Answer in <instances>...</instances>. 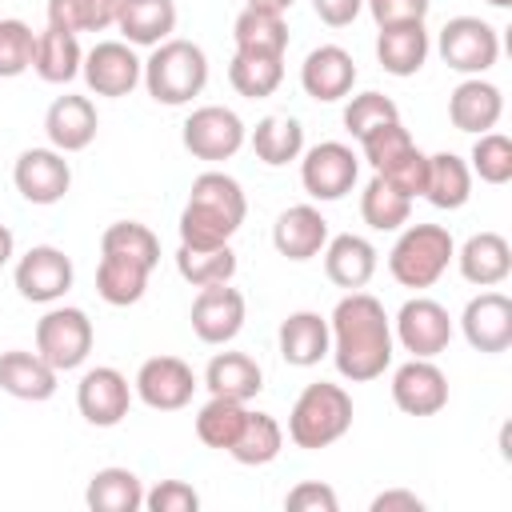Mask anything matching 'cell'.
<instances>
[{"instance_id":"cell-1","label":"cell","mask_w":512,"mask_h":512,"mask_svg":"<svg viewBox=\"0 0 512 512\" xmlns=\"http://www.w3.org/2000/svg\"><path fill=\"white\" fill-rule=\"evenodd\" d=\"M328 332H332L328 352L344 380L364 384L384 376V368L392 364V320L376 296L360 288L340 296L328 316Z\"/></svg>"},{"instance_id":"cell-2","label":"cell","mask_w":512,"mask_h":512,"mask_svg":"<svg viewBox=\"0 0 512 512\" xmlns=\"http://www.w3.org/2000/svg\"><path fill=\"white\" fill-rule=\"evenodd\" d=\"M248 200L236 176L228 172H200L188 188V204L180 212V244L192 248H216L228 244L236 236V228L244 224Z\"/></svg>"},{"instance_id":"cell-3","label":"cell","mask_w":512,"mask_h":512,"mask_svg":"<svg viewBox=\"0 0 512 512\" xmlns=\"http://www.w3.org/2000/svg\"><path fill=\"white\" fill-rule=\"evenodd\" d=\"M144 88L156 104H168V108H180L188 104L192 96L204 92L208 84V56L200 44L192 40H164L152 48V56L144 60Z\"/></svg>"},{"instance_id":"cell-4","label":"cell","mask_w":512,"mask_h":512,"mask_svg":"<svg viewBox=\"0 0 512 512\" xmlns=\"http://www.w3.org/2000/svg\"><path fill=\"white\" fill-rule=\"evenodd\" d=\"M348 428H352V396L328 380L308 384L288 412V440L308 452L336 444Z\"/></svg>"},{"instance_id":"cell-5","label":"cell","mask_w":512,"mask_h":512,"mask_svg":"<svg viewBox=\"0 0 512 512\" xmlns=\"http://www.w3.org/2000/svg\"><path fill=\"white\" fill-rule=\"evenodd\" d=\"M456 256L452 232L444 224H408L388 252V272L400 288H432Z\"/></svg>"},{"instance_id":"cell-6","label":"cell","mask_w":512,"mask_h":512,"mask_svg":"<svg viewBox=\"0 0 512 512\" xmlns=\"http://www.w3.org/2000/svg\"><path fill=\"white\" fill-rule=\"evenodd\" d=\"M92 320L84 308H48L40 320H36V352L56 368V372H72L88 360L92 352Z\"/></svg>"},{"instance_id":"cell-7","label":"cell","mask_w":512,"mask_h":512,"mask_svg":"<svg viewBox=\"0 0 512 512\" xmlns=\"http://www.w3.org/2000/svg\"><path fill=\"white\" fill-rule=\"evenodd\" d=\"M436 48H440V60L464 76H480L500 60V36L480 16H452L440 28Z\"/></svg>"},{"instance_id":"cell-8","label":"cell","mask_w":512,"mask_h":512,"mask_svg":"<svg viewBox=\"0 0 512 512\" xmlns=\"http://www.w3.org/2000/svg\"><path fill=\"white\" fill-rule=\"evenodd\" d=\"M180 140H184V148H188L196 160H232V156L244 148L248 128H244V120H240L232 108H224V104H204V108H196V112L184 120Z\"/></svg>"},{"instance_id":"cell-9","label":"cell","mask_w":512,"mask_h":512,"mask_svg":"<svg viewBox=\"0 0 512 512\" xmlns=\"http://www.w3.org/2000/svg\"><path fill=\"white\" fill-rule=\"evenodd\" d=\"M356 176H360V156L340 140H324L308 148L300 160V184L312 200H344Z\"/></svg>"},{"instance_id":"cell-10","label":"cell","mask_w":512,"mask_h":512,"mask_svg":"<svg viewBox=\"0 0 512 512\" xmlns=\"http://www.w3.org/2000/svg\"><path fill=\"white\" fill-rule=\"evenodd\" d=\"M76 408L92 428H116L132 408V384L120 368L96 364L76 384Z\"/></svg>"},{"instance_id":"cell-11","label":"cell","mask_w":512,"mask_h":512,"mask_svg":"<svg viewBox=\"0 0 512 512\" xmlns=\"http://www.w3.org/2000/svg\"><path fill=\"white\" fill-rule=\"evenodd\" d=\"M80 76L96 96H128L144 76V60L124 40H100L92 52H84Z\"/></svg>"},{"instance_id":"cell-12","label":"cell","mask_w":512,"mask_h":512,"mask_svg":"<svg viewBox=\"0 0 512 512\" xmlns=\"http://www.w3.org/2000/svg\"><path fill=\"white\" fill-rule=\"evenodd\" d=\"M72 260L60 252V248H52V244H36V248H28L20 260H16V272H12V280H16V292L24 296V300H32V304H56L68 288H72Z\"/></svg>"},{"instance_id":"cell-13","label":"cell","mask_w":512,"mask_h":512,"mask_svg":"<svg viewBox=\"0 0 512 512\" xmlns=\"http://www.w3.org/2000/svg\"><path fill=\"white\" fill-rule=\"evenodd\" d=\"M396 340L412 356H424V360L440 356L448 348V340H452V316H448V308L436 304V300H428V296L404 300L400 312H396Z\"/></svg>"},{"instance_id":"cell-14","label":"cell","mask_w":512,"mask_h":512,"mask_svg":"<svg viewBox=\"0 0 512 512\" xmlns=\"http://www.w3.org/2000/svg\"><path fill=\"white\" fill-rule=\"evenodd\" d=\"M132 388L152 412H180L196 392V376L180 356H152L140 364Z\"/></svg>"},{"instance_id":"cell-15","label":"cell","mask_w":512,"mask_h":512,"mask_svg":"<svg viewBox=\"0 0 512 512\" xmlns=\"http://www.w3.org/2000/svg\"><path fill=\"white\" fill-rule=\"evenodd\" d=\"M12 180L28 204H56L72 188V168L56 148H28L16 156Z\"/></svg>"},{"instance_id":"cell-16","label":"cell","mask_w":512,"mask_h":512,"mask_svg":"<svg viewBox=\"0 0 512 512\" xmlns=\"http://www.w3.org/2000/svg\"><path fill=\"white\" fill-rule=\"evenodd\" d=\"M460 332L476 352H508L512 348V300L504 292H480L460 312Z\"/></svg>"},{"instance_id":"cell-17","label":"cell","mask_w":512,"mask_h":512,"mask_svg":"<svg viewBox=\"0 0 512 512\" xmlns=\"http://www.w3.org/2000/svg\"><path fill=\"white\" fill-rule=\"evenodd\" d=\"M392 404L404 416H436L448 404V376L432 360L412 356L392 372Z\"/></svg>"},{"instance_id":"cell-18","label":"cell","mask_w":512,"mask_h":512,"mask_svg":"<svg viewBox=\"0 0 512 512\" xmlns=\"http://www.w3.org/2000/svg\"><path fill=\"white\" fill-rule=\"evenodd\" d=\"M192 332L204 340V344H228L240 336L244 328V296L240 288H228V284H208L200 288V296L192 300Z\"/></svg>"},{"instance_id":"cell-19","label":"cell","mask_w":512,"mask_h":512,"mask_svg":"<svg viewBox=\"0 0 512 512\" xmlns=\"http://www.w3.org/2000/svg\"><path fill=\"white\" fill-rule=\"evenodd\" d=\"M356 84V60L340 48V44H320L304 56L300 64V88L316 100V104H332L344 100Z\"/></svg>"},{"instance_id":"cell-20","label":"cell","mask_w":512,"mask_h":512,"mask_svg":"<svg viewBox=\"0 0 512 512\" xmlns=\"http://www.w3.org/2000/svg\"><path fill=\"white\" fill-rule=\"evenodd\" d=\"M100 116L88 96H56L44 112V136L56 152H84L96 140Z\"/></svg>"},{"instance_id":"cell-21","label":"cell","mask_w":512,"mask_h":512,"mask_svg":"<svg viewBox=\"0 0 512 512\" xmlns=\"http://www.w3.org/2000/svg\"><path fill=\"white\" fill-rule=\"evenodd\" d=\"M500 116H504V96H500V88L492 80L468 76L448 96V120L460 132H472V136L492 132L500 124Z\"/></svg>"},{"instance_id":"cell-22","label":"cell","mask_w":512,"mask_h":512,"mask_svg":"<svg viewBox=\"0 0 512 512\" xmlns=\"http://www.w3.org/2000/svg\"><path fill=\"white\" fill-rule=\"evenodd\" d=\"M272 244L284 260H312L328 244V220L312 204H292L272 224Z\"/></svg>"},{"instance_id":"cell-23","label":"cell","mask_w":512,"mask_h":512,"mask_svg":"<svg viewBox=\"0 0 512 512\" xmlns=\"http://www.w3.org/2000/svg\"><path fill=\"white\" fill-rule=\"evenodd\" d=\"M460 264V276L476 288H496L512 272V248L500 232H476L464 240V248L452 256Z\"/></svg>"},{"instance_id":"cell-24","label":"cell","mask_w":512,"mask_h":512,"mask_svg":"<svg viewBox=\"0 0 512 512\" xmlns=\"http://www.w3.org/2000/svg\"><path fill=\"white\" fill-rule=\"evenodd\" d=\"M56 368L40 356V352H24V348H12V352H0V388L16 400H52L56 396Z\"/></svg>"},{"instance_id":"cell-25","label":"cell","mask_w":512,"mask_h":512,"mask_svg":"<svg viewBox=\"0 0 512 512\" xmlns=\"http://www.w3.org/2000/svg\"><path fill=\"white\" fill-rule=\"evenodd\" d=\"M276 344H280L284 364H292V368H312V364H320V360L328 356L332 332H328V320H324L320 312H308V308H304V312H292V316L280 324Z\"/></svg>"},{"instance_id":"cell-26","label":"cell","mask_w":512,"mask_h":512,"mask_svg":"<svg viewBox=\"0 0 512 512\" xmlns=\"http://www.w3.org/2000/svg\"><path fill=\"white\" fill-rule=\"evenodd\" d=\"M324 276L336 284V288H364L372 276H376V248L356 236V232H340L324 244Z\"/></svg>"},{"instance_id":"cell-27","label":"cell","mask_w":512,"mask_h":512,"mask_svg":"<svg viewBox=\"0 0 512 512\" xmlns=\"http://www.w3.org/2000/svg\"><path fill=\"white\" fill-rule=\"evenodd\" d=\"M116 28L124 32V44L156 48L176 32V4L172 0H120Z\"/></svg>"},{"instance_id":"cell-28","label":"cell","mask_w":512,"mask_h":512,"mask_svg":"<svg viewBox=\"0 0 512 512\" xmlns=\"http://www.w3.org/2000/svg\"><path fill=\"white\" fill-rule=\"evenodd\" d=\"M428 32H424V20H412V24H388L380 28L376 36V60L388 76H416L428 60Z\"/></svg>"},{"instance_id":"cell-29","label":"cell","mask_w":512,"mask_h":512,"mask_svg":"<svg viewBox=\"0 0 512 512\" xmlns=\"http://www.w3.org/2000/svg\"><path fill=\"white\" fill-rule=\"evenodd\" d=\"M204 388L228 400H252L264 388V372L248 352H216L204 368Z\"/></svg>"},{"instance_id":"cell-30","label":"cell","mask_w":512,"mask_h":512,"mask_svg":"<svg viewBox=\"0 0 512 512\" xmlns=\"http://www.w3.org/2000/svg\"><path fill=\"white\" fill-rule=\"evenodd\" d=\"M80 64H84V52H80V40L76 32H64V28H44L36 36V56H32V72L44 80V84H68L80 76Z\"/></svg>"},{"instance_id":"cell-31","label":"cell","mask_w":512,"mask_h":512,"mask_svg":"<svg viewBox=\"0 0 512 512\" xmlns=\"http://www.w3.org/2000/svg\"><path fill=\"white\" fill-rule=\"evenodd\" d=\"M424 196L432 208H444V212H456L468 204L472 196V168L456 156V152H436L428 156V184H424Z\"/></svg>"},{"instance_id":"cell-32","label":"cell","mask_w":512,"mask_h":512,"mask_svg":"<svg viewBox=\"0 0 512 512\" xmlns=\"http://www.w3.org/2000/svg\"><path fill=\"white\" fill-rule=\"evenodd\" d=\"M232 40H236V52H248V56H284L288 52V24L276 12L244 8L232 24Z\"/></svg>"},{"instance_id":"cell-33","label":"cell","mask_w":512,"mask_h":512,"mask_svg":"<svg viewBox=\"0 0 512 512\" xmlns=\"http://www.w3.org/2000/svg\"><path fill=\"white\" fill-rule=\"evenodd\" d=\"M92 512H136L144 508V484L132 468H100L84 492Z\"/></svg>"},{"instance_id":"cell-34","label":"cell","mask_w":512,"mask_h":512,"mask_svg":"<svg viewBox=\"0 0 512 512\" xmlns=\"http://www.w3.org/2000/svg\"><path fill=\"white\" fill-rule=\"evenodd\" d=\"M252 152L268 168H280V164L300 160V152H304V128H300V120L296 116H264L252 128Z\"/></svg>"},{"instance_id":"cell-35","label":"cell","mask_w":512,"mask_h":512,"mask_svg":"<svg viewBox=\"0 0 512 512\" xmlns=\"http://www.w3.org/2000/svg\"><path fill=\"white\" fill-rule=\"evenodd\" d=\"M148 288V268L136 264V260H124V256H104L100 252V268H96V292L104 304L112 308H128L144 296Z\"/></svg>"},{"instance_id":"cell-36","label":"cell","mask_w":512,"mask_h":512,"mask_svg":"<svg viewBox=\"0 0 512 512\" xmlns=\"http://www.w3.org/2000/svg\"><path fill=\"white\" fill-rule=\"evenodd\" d=\"M284 448V428L276 424V416L268 412H248L236 444L228 448V456L236 464H248V468H260V464H272Z\"/></svg>"},{"instance_id":"cell-37","label":"cell","mask_w":512,"mask_h":512,"mask_svg":"<svg viewBox=\"0 0 512 512\" xmlns=\"http://www.w3.org/2000/svg\"><path fill=\"white\" fill-rule=\"evenodd\" d=\"M176 272H180L192 288L228 284V280L236 276V252H232L228 244H216V248L180 244V248H176Z\"/></svg>"},{"instance_id":"cell-38","label":"cell","mask_w":512,"mask_h":512,"mask_svg":"<svg viewBox=\"0 0 512 512\" xmlns=\"http://www.w3.org/2000/svg\"><path fill=\"white\" fill-rule=\"evenodd\" d=\"M360 216H364V224L376 228V232H396V228L408 224L412 200H408L404 192H396L384 176H372V180L364 184V192H360Z\"/></svg>"},{"instance_id":"cell-39","label":"cell","mask_w":512,"mask_h":512,"mask_svg":"<svg viewBox=\"0 0 512 512\" xmlns=\"http://www.w3.org/2000/svg\"><path fill=\"white\" fill-rule=\"evenodd\" d=\"M284 80V56H248V52H236L232 64H228V84L248 96V100H264L280 88Z\"/></svg>"},{"instance_id":"cell-40","label":"cell","mask_w":512,"mask_h":512,"mask_svg":"<svg viewBox=\"0 0 512 512\" xmlns=\"http://www.w3.org/2000/svg\"><path fill=\"white\" fill-rule=\"evenodd\" d=\"M100 252L104 256H124V260H136L144 264L148 272L160 264V240L148 224H136V220H116L104 228L100 236Z\"/></svg>"},{"instance_id":"cell-41","label":"cell","mask_w":512,"mask_h":512,"mask_svg":"<svg viewBox=\"0 0 512 512\" xmlns=\"http://www.w3.org/2000/svg\"><path fill=\"white\" fill-rule=\"evenodd\" d=\"M244 420H248V408H244V400L212 396V400H208V404L196 412V436H200L208 448H220V452H228V448L236 444V436H240Z\"/></svg>"},{"instance_id":"cell-42","label":"cell","mask_w":512,"mask_h":512,"mask_svg":"<svg viewBox=\"0 0 512 512\" xmlns=\"http://www.w3.org/2000/svg\"><path fill=\"white\" fill-rule=\"evenodd\" d=\"M120 0H48V24L64 32H104L116 24Z\"/></svg>"},{"instance_id":"cell-43","label":"cell","mask_w":512,"mask_h":512,"mask_svg":"<svg viewBox=\"0 0 512 512\" xmlns=\"http://www.w3.org/2000/svg\"><path fill=\"white\" fill-rule=\"evenodd\" d=\"M468 160L484 184H508L512 180V140L504 132H480Z\"/></svg>"},{"instance_id":"cell-44","label":"cell","mask_w":512,"mask_h":512,"mask_svg":"<svg viewBox=\"0 0 512 512\" xmlns=\"http://www.w3.org/2000/svg\"><path fill=\"white\" fill-rule=\"evenodd\" d=\"M32 56H36V32L16 16L0 20V76L12 80L20 72H28Z\"/></svg>"},{"instance_id":"cell-45","label":"cell","mask_w":512,"mask_h":512,"mask_svg":"<svg viewBox=\"0 0 512 512\" xmlns=\"http://www.w3.org/2000/svg\"><path fill=\"white\" fill-rule=\"evenodd\" d=\"M392 120H400V108L384 96V92H360V96H352L348 100V108H344V128H348V136H368L372 128H380V124H392Z\"/></svg>"},{"instance_id":"cell-46","label":"cell","mask_w":512,"mask_h":512,"mask_svg":"<svg viewBox=\"0 0 512 512\" xmlns=\"http://www.w3.org/2000/svg\"><path fill=\"white\" fill-rule=\"evenodd\" d=\"M360 148H364V160L372 164V172H384L400 152L412 148V136H408V128L400 120H392V124H380L368 136H360Z\"/></svg>"},{"instance_id":"cell-47","label":"cell","mask_w":512,"mask_h":512,"mask_svg":"<svg viewBox=\"0 0 512 512\" xmlns=\"http://www.w3.org/2000/svg\"><path fill=\"white\" fill-rule=\"evenodd\" d=\"M376 176H384L396 192H404L408 200H416V196H424V184H428V156L412 144L408 152H400L384 172H376Z\"/></svg>"},{"instance_id":"cell-48","label":"cell","mask_w":512,"mask_h":512,"mask_svg":"<svg viewBox=\"0 0 512 512\" xmlns=\"http://www.w3.org/2000/svg\"><path fill=\"white\" fill-rule=\"evenodd\" d=\"M144 508L148 512H196L200 496L184 480H160L152 492H144Z\"/></svg>"},{"instance_id":"cell-49","label":"cell","mask_w":512,"mask_h":512,"mask_svg":"<svg viewBox=\"0 0 512 512\" xmlns=\"http://www.w3.org/2000/svg\"><path fill=\"white\" fill-rule=\"evenodd\" d=\"M284 508H288V512H336L340 500H336V492H332L328 484L304 480V484H296V488L284 496Z\"/></svg>"},{"instance_id":"cell-50","label":"cell","mask_w":512,"mask_h":512,"mask_svg":"<svg viewBox=\"0 0 512 512\" xmlns=\"http://www.w3.org/2000/svg\"><path fill=\"white\" fill-rule=\"evenodd\" d=\"M376 28H388V24H412V20H424L432 0H364Z\"/></svg>"},{"instance_id":"cell-51","label":"cell","mask_w":512,"mask_h":512,"mask_svg":"<svg viewBox=\"0 0 512 512\" xmlns=\"http://www.w3.org/2000/svg\"><path fill=\"white\" fill-rule=\"evenodd\" d=\"M312 8H316V16H320L328 28H348V24L360 16L364 0H312Z\"/></svg>"},{"instance_id":"cell-52","label":"cell","mask_w":512,"mask_h":512,"mask_svg":"<svg viewBox=\"0 0 512 512\" xmlns=\"http://www.w3.org/2000/svg\"><path fill=\"white\" fill-rule=\"evenodd\" d=\"M424 500L416 492H404V488H388L372 500V512H420Z\"/></svg>"},{"instance_id":"cell-53","label":"cell","mask_w":512,"mask_h":512,"mask_svg":"<svg viewBox=\"0 0 512 512\" xmlns=\"http://www.w3.org/2000/svg\"><path fill=\"white\" fill-rule=\"evenodd\" d=\"M292 4L296 0H244V8H260V12H276V16H284Z\"/></svg>"},{"instance_id":"cell-54","label":"cell","mask_w":512,"mask_h":512,"mask_svg":"<svg viewBox=\"0 0 512 512\" xmlns=\"http://www.w3.org/2000/svg\"><path fill=\"white\" fill-rule=\"evenodd\" d=\"M12 256H16V236L8 232V224H0V268H4Z\"/></svg>"},{"instance_id":"cell-55","label":"cell","mask_w":512,"mask_h":512,"mask_svg":"<svg viewBox=\"0 0 512 512\" xmlns=\"http://www.w3.org/2000/svg\"><path fill=\"white\" fill-rule=\"evenodd\" d=\"M492 8H512V0H488Z\"/></svg>"}]
</instances>
